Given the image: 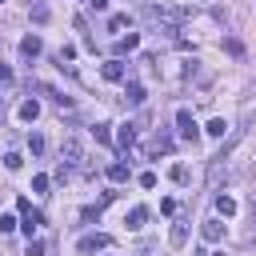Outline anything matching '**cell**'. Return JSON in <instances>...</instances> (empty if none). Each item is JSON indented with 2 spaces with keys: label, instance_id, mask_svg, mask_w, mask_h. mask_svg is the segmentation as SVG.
Wrapping results in <instances>:
<instances>
[{
  "label": "cell",
  "instance_id": "cell-1",
  "mask_svg": "<svg viewBox=\"0 0 256 256\" xmlns=\"http://www.w3.org/2000/svg\"><path fill=\"white\" fill-rule=\"evenodd\" d=\"M104 248H112V236L108 232H88V236L76 240V252L80 256H92V252H104Z\"/></svg>",
  "mask_w": 256,
  "mask_h": 256
},
{
  "label": "cell",
  "instance_id": "cell-2",
  "mask_svg": "<svg viewBox=\"0 0 256 256\" xmlns=\"http://www.w3.org/2000/svg\"><path fill=\"white\" fill-rule=\"evenodd\" d=\"M176 128H180V136H184V140H192V144H196V136H200V124L192 120V112H188V108H180V112H176Z\"/></svg>",
  "mask_w": 256,
  "mask_h": 256
},
{
  "label": "cell",
  "instance_id": "cell-3",
  "mask_svg": "<svg viewBox=\"0 0 256 256\" xmlns=\"http://www.w3.org/2000/svg\"><path fill=\"white\" fill-rule=\"evenodd\" d=\"M60 160H64V164H68V168H72V164H80V160H84V148H80V140H76V136H68V140H64V144H60Z\"/></svg>",
  "mask_w": 256,
  "mask_h": 256
},
{
  "label": "cell",
  "instance_id": "cell-4",
  "mask_svg": "<svg viewBox=\"0 0 256 256\" xmlns=\"http://www.w3.org/2000/svg\"><path fill=\"white\" fill-rule=\"evenodd\" d=\"M200 236H204L208 244H220V240H224V220H216V216L204 220V224H200Z\"/></svg>",
  "mask_w": 256,
  "mask_h": 256
},
{
  "label": "cell",
  "instance_id": "cell-5",
  "mask_svg": "<svg viewBox=\"0 0 256 256\" xmlns=\"http://www.w3.org/2000/svg\"><path fill=\"white\" fill-rule=\"evenodd\" d=\"M40 48H44V44H40V36H36V32H28V36L20 40V56H24V60H36V56H40Z\"/></svg>",
  "mask_w": 256,
  "mask_h": 256
},
{
  "label": "cell",
  "instance_id": "cell-6",
  "mask_svg": "<svg viewBox=\"0 0 256 256\" xmlns=\"http://www.w3.org/2000/svg\"><path fill=\"white\" fill-rule=\"evenodd\" d=\"M124 72H128V68H124V60H116V56L100 68V76H104V80H112V84H120V80H124Z\"/></svg>",
  "mask_w": 256,
  "mask_h": 256
},
{
  "label": "cell",
  "instance_id": "cell-7",
  "mask_svg": "<svg viewBox=\"0 0 256 256\" xmlns=\"http://www.w3.org/2000/svg\"><path fill=\"white\" fill-rule=\"evenodd\" d=\"M124 100H128L132 108H140V104L148 100V96H144V84H140V80H128V88H124Z\"/></svg>",
  "mask_w": 256,
  "mask_h": 256
},
{
  "label": "cell",
  "instance_id": "cell-8",
  "mask_svg": "<svg viewBox=\"0 0 256 256\" xmlns=\"http://www.w3.org/2000/svg\"><path fill=\"white\" fill-rule=\"evenodd\" d=\"M160 152H172V136H168V132H156V136L148 140V156H160Z\"/></svg>",
  "mask_w": 256,
  "mask_h": 256
},
{
  "label": "cell",
  "instance_id": "cell-9",
  "mask_svg": "<svg viewBox=\"0 0 256 256\" xmlns=\"http://www.w3.org/2000/svg\"><path fill=\"white\" fill-rule=\"evenodd\" d=\"M136 48H140V36H136V32L120 36V40H116V60H120V56H128V52H136Z\"/></svg>",
  "mask_w": 256,
  "mask_h": 256
},
{
  "label": "cell",
  "instance_id": "cell-10",
  "mask_svg": "<svg viewBox=\"0 0 256 256\" xmlns=\"http://www.w3.org/2000/svg\"><path fill=\"white\" fill-rule=\"evenodd\" d=\"M116 144L128 152V148L136 144V124H120V132H116Z\"/></svg>",
  "mask_w": 256,
  "mask_h": 256
},
{
  "label": "cell",
  "instance_id": "cell-11",
  "mask_svg": "<svg viewBox=\"0 0 256 256\" xmlns=\"http://www.w3.org/2000/svg\"><path fill=\"white\" fill-rule=\"evenodd\" d=\"M184 240H188V224H184V220H176V224H172V232H168V244H172V248H184Z\"/></svg>",
  "mask_w": 256,
  "mask_h": 256
},
{
  "label": "cell",
  "instance_id": "cell-12",
  "mask_svg": "<svg viewBox=\"0 0 256 256\" xmlns=\"http://www.w3.org/2000/svg\"><path fill=\"white\" fill-rule=\"evenodd\" d=\"M108 180H112V184H124V180H128V164H124V160L108 164Z\"/></svg>",
  "mask_w": 256,
  "mask_h": 256
},
{
  "label": "cell",
  "instance_id": "cell-13",
  "mask_svg": "<svg viewBox=\"0 0 256 256\" xmlns=\"http://www.w3.org/2000/svg\"><path fill=\"white\" fill-rule=\"evenodd\" d=\"M36 116H40V104H36V100H24V104H20V120H24V124H32Z\"/></svg>",
  "mask_w": 256,
  "mask_h": 256
},
{
  "label": "cell",
  "instance_id": "cell-14",
  "mask_svg": "<svg viewBox=\"0 0 256 256\" xmlns=\"http://www.w3.org/2000/svg\"><path fill=\"white\" fill-rule=\"evenodd\" d=\"M144 220H148V208H144V204H136V208L128 212V228H144Z\"/></svg>",
  "mask_w": 256,
  "mask_h": 256
},
{
  "label": "cell",
  "instance_id": "cell-15",
  "mask_svg": "<svg viewBox=\"0 0 256 256\" xmlns=\"http://www.w3.org/2000/svg\"><path fill=\"white\" fill-rule=\"evenodd\" d=\"M216 212L220 216H236V200L232 196H216Z\"/></svg>",
  "mask_w": 256,
  "mask_h": 256
},
{
  "label": "cell",
  "instance_id": "cell-16",
  "mask_svg": "<svg viewBox=\"0 0 256 256\" xmlns=\"http://www.w3.org/2000/svg\"><path fill=\"white\" fill-rule=\"evenodd\" d=\"M204 132H208V136H224V132H228V124H224V116H212Z\"/></svg>",
  "mask_w": 256,
  "mask_h": 256
},
{
  "label": "cell",
  "instance_id": "cell-17",
  "mask_svg": "<svg viewBox=\"0 0 256 256\" xmlns=\"http://www.w3.org/2000/svg\"><path fill=\"white\" fill-rule=\"evenodd\" d=\"M28 152H32V156H40V152H44V136H36V132H32V136H28Z\"/></svg>",
  "mask_w": 256,
  "mask_h": 256
},
{
  "label": "cell",
  "instance_id": "cell-18",
  "mask_svg": "<svg viewBox=\"0 0 256 256\" xmlns=\"http://www.w3.org/2000/svg\"><path fill=\"white\" fill-rule=\"evenodd\" d=\"M32 20L44 24V20H48V4H32Z\"/></svg>",
  "mask_w": 256,
  "mask_h": 256
},
{
  "label": "cell",
  "instance_id": "cell-19",
  "mask_svg": "<svg viewBox=\"0 0 256 256\" xmlns=\"http://www.w3.org/2000/svg\"><path fill=\"white\" fill-rule=\"evenodd\" d=\"M224 48H228V52H232V56H244V44H240V40H236V36H228V40H224Z\"/></svg>",
  "mask_w": 256,
  "mask_h": 256
},
{
  "label": "cell",
  "instance_id": "cell-20",
  "mask_svg": "<svg viewBox=\"0 0 256 256\" xmlns=\"http://www.w3.org/2000/svg\"><path fill=\"white\" fill-rule=\"evenodd\" d=\"M92 132H96V140H100V144H108V140H112V128H108V124H96Z\"/></svg>",
  "mask_w": 256,
  "mask_h": 256
},
{
  "label": "cell",
  "instance_id": "cell-21",
  "mask_svg": "<svg viewBox=\"0 0 256 256\" xmlns=\"http://www.w3.org/2000/svg\"><path fill=\"white\" fill-rule=\"evenodd\" d=\"M20 164H24V156H20V152H8V156H4V168H12V172H16Z\"/></svg>",
  "mask_w": 256,
  "mask_h": 256
},
{
  "label": "cell",
  "instance_id": "cell-22",
  "mask_svg": "<svg viewBox=\"0 0 256 256\" xmlns=\"http://www.w3.org/2000/svg\"><path fill=\"white\" fill-rule=\"evenodd\" d=\"M32 192H48V176H44V172L32 176Z\"/></svg>",
  "mask_w": 256,
  "mask_h": 256
},
{
  "label": "cell",
  "instance_id": "cell-23",
  "mask_svg": "<svg viewBox=\"0 0 256 256\" xmlns=\"http://www.w3.org/2000/svg\"><path fill=\"white\" fill-rule=\"evenodd\" d=\"M172 180L184 184V180H188V168H184V164H172Z\"/></svg>",
  "mask_w": 256,
  "mask_h": 256
},
{
  "label": "cell",
  "instance_id": "cell-24",
  "mask_svg": "<svg viewBox=\"0 0 256 256\" xmlns=\"http://www.w3.org/2000/svg\"><path fill=\"white\" fill-rule=\"evenodd\" d=\"M140 188H156V172H140Z\"/></svg>",
  "mask_w": 256,
  "mask_h": 256
},
{
  "label": "cell",
  "instance_id": "cell-25",
  "mask_svg": "<svg viewBox=\"0 0 256 256\" xmlns=\"http://www.w3.org/2000/svg\"><path fill=\"white\" fill-rule=\"evenodd\" d=\"M28 256H44V240H28Z\"/></svg>",
  "mask_w": 256,
  "mask_h": 256
},
{
  "label": "cell",
  "instance_id": "cell-26",
  "mask_svg": "<svg viewBox=\"0 0 256 256\" xmlns=\"http://www.w3.org/2000/svg\"><path fill=\"white\" fill-rule=\"evenodd\" d=\"M16 228V216H0V232H12Z\"/></svg>",
  "mask_w": 256,
  "mask_h": 256
},
{
  "label": "cell",
  "instance_id": "cell-27",
  "mask_svg": "<svg viewBox=\"0 0 256 256\" xmlns=\"http://www.w3.org/2000/svg\"><path fill=\"white\" fill-rule=\"evenodd\" d=\"M0 84H12V68H8L4 60H0Z\"/></svg>",
  "mask_w": 256,
  "mask_h": 256
},
{
  "label": "cell",
  "instance_id": "cell-28",
  "mask_svg": "<svg viewBox=\"0 0 256 256\" xmlns=\"http://www.w3.org/2000/svg\"><path fill=\"white\" fill-rule=\"evenodd\" d=\"M0 120H4V96H0Z\"/></svg>",
  "mask_w": 256,
  "mask_h": 256
},
{
  "label": "cell",
  "instance_id": "cell-29",
  "mask_svg": "<svg viewBox=\"0 0 256 256\" xmlns=\"http://www.w3.org/2000/svg\"><path fill=\"white\" fill-rule=\"evenodd\" d=\"M252 216H256V192H252Z\"/></svg>",
  "mask_w": 256,
  "mask_h": 256
},
{
  "label": "cell",
  "instance_id": "cell-30",
  "mask_svg": "<svg viewBox=\"0 0 256 256\" xmlns=\"http://www.w3.org/2000/svg\"><path fill=\"white\" fill-rule=\"evenodd\" d=\"M84 4H92V0H84Z\"/></svg>",
  "mask_w": 256,
  "mask_h": 256
},
{
  "label": "cell",
  "instance_id": "cell-31",
  "mask_svg": "<svg viewBox=\"0 0 256 256\" xmlns=\"http://www.w3.org/2000/svg\"><path fill=\"white\" fill-rule=\"evenodd\" d=\"M216 256H224V252H216Z\"/></svg>",
  "mask_w": 256,
  "mask_h": 256
},
{
  "label": "cell",
  "instance_id": "cell-32",
  "mask_svg": "<svg viewBox=\"0 0 256 256\" xmlns=\"http://www.w3.org/2000/svg\"><path fill=\"white\" fill-rule=\"evenodd\" d=\"M0 4H4V0H0Z\"/></svg>",
  "mask_w": 256,
  "mask_h": 256
}]
</instances>
